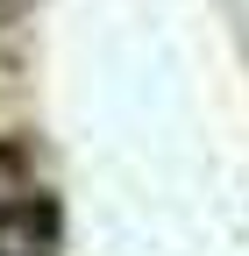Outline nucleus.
Here are the masks:
<instances>
[{
	"instance_id": "1",
	"label": "nucleus",
	"mask_w": 249,
	"mask_h": 256,
	"mask_svg": "<svg viewBox=\"0 0 249 256\" xmlns=\"http://www.w3.org/2000/svg\"><path fill=\"white\" fill-rule=\"evenodd\" d=\"M36 220H50L43 192H36V156L14 136H0V228H36Z\"/></svg>"
}]
</instances>
